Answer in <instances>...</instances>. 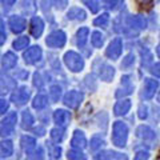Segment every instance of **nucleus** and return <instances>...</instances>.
<instances>
[{
	"label": "nucleus",
	"instance_id": "f257e3e1",
	"mask_svg": "<svg viewBox=\"0 0 160 160\" xmlns=\"http://www.w3.org/2000/svg\"><path fill=\"white\" fill-rule=\"evenodd\" d=\"M128 138V128L124 123L116 122L113 124V133H112V142L115 146L124 147Z\"/></svg>",
	"mask_w": 160,
	"mask_h": 160
},
{
	"label": "nucleus",
	"instance_id": "f03ea898",
	"mask_svg": "<svg viewBox=\"0 0 160 160\" xmlns=\"http://www.w3.org/2000/svg\"><path fill=\"white\" fill-rule=\"evenodd\" d=\"M64 62H66L67 67L73 72L82 71L83 67H84V60L82 59V56L73 51H69L64 55Z\"/></svg>",
	"mask_w": 160,
	"mask_h": 160
},
{
	"label": "nucleus",
	"instance_id": "7ed1b4c3",
	"mask_svg": "<svg viewBox=\"0 0 160 160\" xmlns=\"http://www.w3.org/2000/svg\"><path fill=\"white\" fill-rule=\"evenodd\" d=\"M16 119H18L16 112H11L7 115L6 119L0 124V135H2V136H8V135L12 133L15 124H16Z\"/></svg>",
	"mask_w": 160,
	"mask_h": 160
},
{
	"label": "nucleus",
	"instance_id": "20e7f679",
	"mask_svg": "<svg viewBox=\"0 0 160 160\" xmlns=\"http://www.w3.org/2000/svg\"><path fill=\"white\" fill-rule=\"evenodd\" d=\"M46 43L48 47H52V48L63 47L66 44V33L63 31H55L48 35V38L46 39Z\"/></svg>",
	"mask_w": 160,
	"mask_h": 160
},
{
	"label": "nucleus",
	"instance_id": "39448f33",
	"mask_svg": "<svg viewBox=\"0 0 160 160\" xmlns=\"http://www.w3.org/2000/svg\"><path fill=\"white\" fill-rule=\"evenodd\" d=\"M84 98V95L79 91H69L66 96H64V104L69 108H76L79 107V104L82 103V100Z\"/></svg>",
	"mask_w": 160,
	"mask_h": 160
},
{
	"label": "nucleus",
	"instance_id": "423d86ee",
	"mask_svg": "<svg viewBox=\"0 0 160 160\" xmlns=\"http://www.w3.org/2000/svg\"><path fill=\"white\" fill-rule=\"evenodd\" d=\"M42 58V49L40 47H31L24 52V60L27 64H33Z\"/></svg>",
	"mask_w": 160,
	"mask_h": 160
},
{
	"label": "nucleus",
	"instance_id": "0eeeda50",
	"mask_svg": "<svg viewBox=\"0 0 160 160\" xmlns=\"http://www.w3.org/2000/svg\"><path fill=\"white\" fill-rule=\"evenodd\" d=\"M122 48H123L122 40L118 38V39H115L111 42V44H109L108 48H107L106 53H107V56H109L111 59H118L120 56V53H122Z\"/></svg>",
	"mask_w": 160,
	"mask_h": 160
},
{
	"label": "nucleus",
	"instance_id": "6e6552de",
	"mask_svg": "<svg viewBox=\"0 0 160 160\" xmlns=\"http://www.w3.org/2000/svg\"><path fill=\"white\" fill-rule=\"evenodd\" d=\"M158 80H152V79H146V82H144V88H143V96L144 99H151L155 92H156L158 89Z\"/></svg>",
	"mask_w": 160,
	"mask_h": 160
},
{
	"label": "nucleus",
	"instance_id": "1a4fd4ad",
	"mask_svg": "<svg viewBox=\"0 0 160 160\" xmlns=\"http://www.w3.org/2000/svg\"><path fill=\"white\" fill-rule=\"evenodd\" d=\"M9 27H11L12 32L20 33V32H23L24 29H26L27 23L22 16H12L11 19H9Z\"/></svg>",
	"mask_w": 160,
	"mask_h": 160
},
{
	"label": "nucleus",
	"instance_id": "9d476101",
	"mask_svg": "<svg viewBox=\"0 0 160 160\" xmlns=\"http://www.w3.org/2000/svg\"><path fill=\"white\" fill-rule=\"evenodd\" d=\"M29 99V91L26 87H22L12 95V102L18 106H23L24 103H27V100Z\"/></svg>",
	"mask_w": 160,
	"mask_h": 160
},
{
	"label": "nucleus",
	"instance_id": "9b49d317",
	"mask_svg": "<svg viewBox=\"0 0 160 160\" xmlns=\"http://www.w3.org/2000/svg\"><path fill=\"white\" fill-rule=\"evenodd\" d=\"M43 29H44L43 20L40 18H33L32 22H31V28H29L31 35H32V36H35V38H39L40 35L43 33Z\"/></svg>",
	"mask_w": 160,
	"mask_h": 160
},
{
	"label": "nucleus",
	"instance_id": "f8f14e48",
	"mask_svg": "<svg viewBox=\"0 0 160 160\" xmlns=\"http://www.w3.org/2000/svg\"><path fill=\"white\" fill-rule=\"evenodd\" d=\"M95 159H96V160H128L126 155L119 153V152H113V151L99 153Z\"/></svg>",
	"mask_w": 160,
	"mask_h": 160
},
{
	"label": "nucleus",
	"instance_id": "ddd939ff",
	"mask_svg": "<svg viewBox=\"0 0 160 160\" xmlns=\"http://www.w3.org/2000/svg\"><path fill=\"white\" fill-rule=\"evenodd\" d=\"M53 119L59 126H66V124H68L69 119H71V115H69V112L64 111V109H58L53 113Z\"/></svg>",
	"mask_w": 160,
	"mask_h": 160
},
{
	"label": "nucleus",
	"instance_id": "4468645a",
	"mask_svg": "<svg viewBox=\"0 0 160 160\" xmlns=\"http://www.w3.org/2000/svg\"><path fill=\"white\" fill-rule=\"evenodd\" d=\"M72 146L76 148V149H80V148H84L87 144V140H86V136L82 131H75L73 133V138H72Z\"/></svg>",
	"mask_w": 160,
	"mask_h": 160
},
{
	"label": "nucleus",
	"instance_id": "2eb2a0df",
	"mask_svg": "<svg viewBox=\"0 0 160 160\" xmlns=\"http://www.w3.org/2000/svg\"><path fill=\"white\" fill-rule=\"evenodd\" d=\"M129 108H131V102H129V100H122V102L116 103L113 111L116 115H126L129 111Z\"/></svg>",
	"mask_w": 160,
	"mask_h": 160
},
{
	"label": "nucleus",
	"instance_id": "dca6fc26",
	"mask_svg": "<svg viewBox=\"0 0 160 160\" xmlns=\"http://www.w3.org/2000/svg\"><path fill=\"white\" fill-rule=\"evenodd\" d=\"M136 133H138L139 138H142L144 140H152V139H155V132L149 127H144V126L139 127Z\"/></svg>",
	"mask_w": 160,
	"mask_h": 160
},
{
	"label": "nucleus",
	"instance_id": "f3484780",
	"mask_svg": "<svg viewBox=\"0 0 160 160\" xmlns=\"http://www.w3.org/2000/svg\"><path fill=\"white\" fill-rule=\"evenodd\" d=\"M16 62H18V58L15 56L12 52H7L3 58V67L6 69L13 68L15 66H16Z\"/></svg>",
	"mask_w": 160,
	"mask_h": 160
},
{
	"label": "nucleus",
	"instance_id": "a211bd4d",
	"mask_svg": "<svg viewBox=\"0 0 160 160\" xmlns=\"http://www.w3.org/2000/svg\"><path fill=\"white\" fill-rule=\"evenodd\" d=\"M13 151V146L9 140L0 143V156H9Z\"/></svg>",
	"mask_w": 160,
	"mask_h": 160
},
{
	"label": "nucleus",
	"instance_id": "6ab92c4d",
	"mask_svg": "<svg viewBox=\"0 0 160 160\" xmlns=\"http://www.w3.org/2000/svg\"><path fill=\"white\" fill-rule=\"evenodd\" d=\"M47 104H48V98L46 96V95H38V96L33 99L32 106L36 109H42V108L46 107Z\"/></svg>",
	"mask_w": 160,
	"mask_h": 160
},
{
	"label": "nucleus",
	"instance_id": "aec40b11",
	"mask_svg": "<svg viewBox=\"0 0 160 160\" xmlns=\"http://www.w3.org/2000/svg\"><path fill=\"white\" fill-rule=\"evenodd\" d=\"M68 19H78V20H84L86 19V12L80 8H71L67 13Z\"/></svg>",
	"mask_w": 160,
	"mask_h": 160
},
{
	"label": "nucleus",
	"instance_id": "412c9836",
	"mask_svg": "<svg viewBox=\"0 0 160 160\" xmlns=\"http://www.w3.org/2000/svg\"><path fill=\"white\" fill-rule=\"evenodd\" d=\"M113 73H115V71H113V68H112V67L104 66L103 69L100 71V78H102L103 80H106V82H109V80L112 79Z\"/></svg>",
	"mask_w": 160,
	"mask_h": 160
},
{
	"label": "nucleus",
	"instance_id": "4be33fe9",
	"mask_svg": "<svg viewBox=\"0 0 160 160\" xmlns=\"http://www.w3.org/2000/svg\"><path fill=\"white\" fill-rule=\"evenodd\" d=\"M88 28H80L79 31H78V44L80 47H83L84 44H86L87 42V38H88Z\"/></svg>",
	"mask_w": 160,
	"mask_h": 160
},
{
	"label": "nucleus",
	"instance_id": "5701e85b",
	"mask_svg": "<svg viewBox=\"0 0 160 160\" xmlns=\"http://www.w3.org/2000/svg\"><path fill=\"white\" fill-rule=\"evenodd\" d=\"M91 42H92V46L96 47V48H100L103 46L104 43V36L100 32H93L92 36H91Z\"/></svg>",
	"mask_w": 160,
	"mask_h": 160
},
{
	"label": "nucleus",
	"instance_id": "b1692460",
	"mask_svg": "<svg viewBox=\"0 0 160 160\" xmlns=\"http://www.w3.org/2000/svg\"><path fill=\"white\" fill-rule=\"evenodd\" d=\"M28 43H29V39H28L27 36L18 38V39L13 42V48H15V49H24V48H27Z\"/></svg>",
	"mask_w": 160,
	"mask_h": 160
},
{
	"label": "nucleus",
	"instance_id": "393cba45",
	"mask_svg": "<svg viewBox=\"0 0 160 160\" xmlns=\"http://www.w3.org/2000/svg\"><path fill=\"white\" fill-rule=\"evenodd\" d=\"M129 23H131L132 27H136V28H146V26H147L146 20H144V18H142V16H133V18H131V19H129Z\"/></svg>",
	"mask_w": 160,
	"mask_h": 160
},
{
	"label": "nucleus",
	"instance_id": "a878e982",
	"mask_svg": "<svg viewBox=\"0 0 160 160\" xmlns=\"http://www.w3.org/2000/svg\"><path fill=\"white\" fill-rule=\"evenodd\" d=\"M35 139H32V138H29V136H24L23 139H22V146H23V148L26 149L27 152H29L32 148H35Z\"/></svg>",
	"mask_w": 160,
	"mask_h": 160
},
{
	"label": "nucleus",
	"instance_id": "bb28decb",
	"mask_svg": "<svg viewBox=\"0 0 160 160\" xmlns=\"http://www.w3.org/2000/svg\"><path fill=\"white\" fill-rule=\"evenodd\" d=\"M68 160H86V155L80 152V149H72L68 152Z\"/></svg>",
	"mask_w": 160,
	"mask_h": 160
},
{
	"label": "nucleus",
	"instance_id": "cd10ccee",
	"mask_svg": "<svg viewBox=\"0 0 160 160\" xmlns=\"http://www.w3.org/2000/svg\"><path fill=\"white\" fill-rule=\"evenodd\" d=\"M64 136V131L62 128H53L51 131V139L53 142H60Z\"/></svg>",
	"mask_w": 160,
	"mask_h": 160
},
{
	"label": "nucleus",
	"instance_id": "c85d7f7f",
	"mask_svg": "<svg viewBox=\"0 0 160 160\" xmlns=\"http://www.w3.org/2000/svg\"><path fill=\"white\" fill-rule=\"evenodd\" d=\"M32 123H33V118H32V115L29 113L28 111H26L23 113V127L24 128H29L32 126Z\"/></svg>",
	"mask_w": 160,
	"mask_h": 160
},
{
	"label": "nucleus",
	"instance_id": "c756f323",
	"mask_svg": "<svg viewBox=\"0 0 160 160\" xmlns=\"http://www.w3.org/2000/svg\"><path fill=\"white\" fill-rule=\"evenodd\" d=\"M108 20H109V16H108V15H107V13H103L100 18L95 19L93 24H95V26H102V27H106L107 24H108Z\"/></svg>",
	"mask_w": 160,
	"mask_h": 160
},
{
	"label": "nucleus",
	"instance_id": "7c9ffc66",
	"mask_svg": "<svg viewBox=\"0 0 160 160\" xmlns=\"http://www.w3.org/2000/svg\"><path fill=\"white\" fill-rule=\"evenodd\" d=\"M49 95H51V99L53 100V102H58L60 95H62V88H60L59 86H53L51 88V92H49Z\"/></svg>",
	"mask_w": 160,
	"mask_h": 160
},
{
	"label": "nucleus",
	"instance_id": "2f4dec72",
	"mask_svg": "<svg viewBox=\"0 0 160 160\" xmlns=\"http://www.w3.org/2000/svg\"><path fill=\"white\" fill-rule=\"evenodd\" d=\"M140 9H144V11H147V9H151L152 6H153V2H138L136 3Z\"/></svg>",
	"mask_w": 160,
	"mask_h": 160
},
{
	"label": "nucleus",
	"instance_id": "473e14b6",
	"mask_svg": "<svg viewBox=\"0 0 160 160\" xmlns=\"http://www.w3.org/2000/svg\"><path fill=\"white\" fill-rule=\"evenodd\" d=\"M84 4H87V6L89 7V9H91L93 13H96V12L99 11V8H100L98 2H87V0H86V2H84Z\"/></svg>",
	"mask_w": 160,
	"mask_h": 160
},
{
	"label": "nucleus",
	"instance_id": "72a5a7b5",
	"mask_svg": "<svg viewBox=\"0 0 160 160\" xmlns=\"http://www.w3.org/2000/svg\"><path fill=\"white\" fill-rule=\"evenodd\" d=\"M91 144H92V146H91L92 149H98L99 147H102V146H103L104 142H103L102 139H99V138H93V139L91 140Z\"/></svg>",
	"mask_w": 160,
	"mask_h": 160
},
{
	"label": "nucleus",
	"instance_id": "f704fd0d",
	"mask_svg": "<svg viewBox=\"0 0 160 160\" xmlns=\"http://www.w3.org/2000/svg\"><path fill=\"white\" fill-rule=\"evenodd\" d=\"M49 151H51V156L52 158H60L62 149L59 148V146H51L49 147Z\"/></svg>",
	"mask_w": 160,
	"mask_h": 160
},
{
	"label": "nucleus",
	"instance_id": "c9c22d12",
	"mask_svg": "<svg viewBox=\"0 0 160 160\" xmlns=\"http://www.w3.org/2000/svg\"><path fill=\"white\" fill-rule=\"evenodd\" d=\"M133 59H135V58H133V55H127L126 59L123 60L122 66H123V67H128L131 63H133Z\"/></svg>",
	"mask_w": 160,
	"mask_h": 160
},
{
	"label": "nucleus",
	"instance_id": "e433bc0d",
	"mask_svg": "<svg viewBox=\"0 0 160 160\" xmlns=\"http://www.w3.org/2000/svg\"><path fill=\"white\" fill-rule=\"evenodd\" d=\"M6 42V31H4V27H3V24L0 23V46Z\"/></svg>",
	"mask_w": 160,
	"mask_h": 160
},
{
	"label": "nucleus",
	"instance_id": "4c0bfd02",
	"mask_svg": "<svg viewBox=\"0 0 160 160\" xmlns=\"http://www.w3.org/2000/svg\"><path fill=\"white\" fill-rule=\"evenodd\" d=\"M149 155L147 152H139L136 156H135V160H148Z\"/></svg>",
	"mask_w": 160,
	"mask_h": 160
},
{
	"label": "nucleus",
	"instance_id": "58836bf2",
	"mask_svg": "<svg viewBox=\"0 0 160 160\" xmlns=\"http://www.w3.org/2000/svg\"><path fill=\"white\" fill-rule=\"evenodd\" d=\"M8 109V103L6 100H0V115L4 113Z\"/></svg>",
	"mask_w": 160,
	"mask_h": 160
},
{
	"label": "nucleus",
	"instance_id": "ea45409f",
	"mask_svg": "<svg viewBox=\"0 0 160 160\" xmlns=\"http://www.w3.org/2000/svg\"><path fill=\"white\" fill-rule=\"evenodd\" d=\"M139 118L140 119H146L147 118V107L146 106H142L139 109Z\"/></svg>",
	"mask_w": 160,
	"mask_h": 160
},
{
	"label": "nucleus",
	"instance_id": "a19ab883",
	"mask_svg": "<svg viewBox=\"0 0 160 160\" xmlns=\"http://www.w3.org/2000/svg\"><path fill=\"white\" fill-rule=\"evenodd\" d=\"M107 4H109L108 8H115V4H119V2H107Z\"/></svg>",
	"mask_w": 160,
	"mask_h": 160
}]
</instances>
